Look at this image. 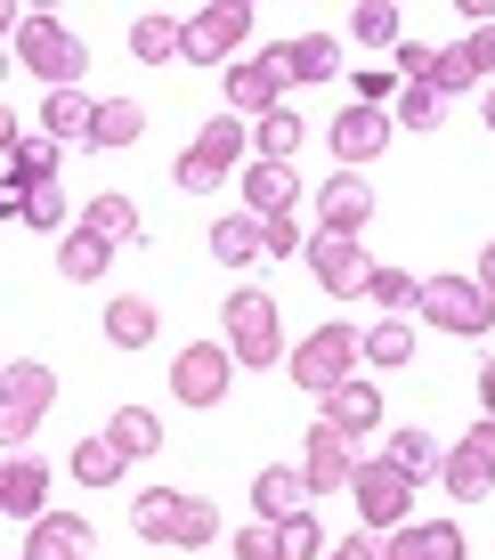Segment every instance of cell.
Segmentation results:
<instances>
[{
  "label": "cell",
  "mask_w": 495,
  "mask_h": 560,
  "mask_svg": "<svg viewBox=\"0 0 495 560\" xmlns=\"http://www.w3.org/2000/svg\"><path fill=\"white\" fill-rule=\"evenodd\" d=\"M480 114H487V130H495V82H487V106H480Z\"/></svg>",
  "instance_id": "816d5d0a"
},
{
  "label": "cell",
  "mask_w": 495,
  "mask_h": 560,
  "mask_svg": "<svg viewBox=\"0 0 495 560\" xmlns=\"http://www.w3.org/2000/svg\"><path fill=\"white\" fill-rule=\"evenodd\" d=\"M463 57H471V73H495V25H480V33H471V42H463Z\"/></svg>",
  "instance_id": "7dc6e473"
},
{
  "label": "cell",
  "mask_w": 495,
  "mask_h": 560,
  "mask_svg": "<svg viewBox=\"0 0 495 560\" xmlns=\"http://www.w3.org/2000/svg\"><path fill=\"white\" fill-rule=\"evenodd\" d=\"M317 211H326V236H366V220H374V187L357 179V171H333L326 196H317Z\"/></svg>",
  "instance_id": "e0dca14e"
},
{
  "label": "cell",
  "mask_w": 495,
  "mask_h": 560,
  "mask_svg": "<svg viewBox=\"0 0 495 560\" xmlns=\"http://www.w3.org/2000/svg\"><path fill=\"white\" fill-rule=\"evenodd\" d=\"M106 439H114V447H122L130 463H139V455H155V447H163V422L146 415V407H114V422H106Z\"/></svg>",
  "instance_id": "836d02e7"
},
{
  "label": "cell",
  "mask_w": 495,
  "mask_h": 560,
  "mask_svg": "<svg viewBox=\"0 0 495 560\" xmlns=\"http://www.w3.org/2000/svg\"><path fill=\"white\" fill-rule=\"evenodd\" d=\"M212 260H220V268H252V260H269V228H260L252 211H227V220L212 228Z\"/></svg>",
  "instance_id": "ffe728a7"
},
{
  "label": "cell",
  "mask_w": 495,
  "mask_h": 560,
  "mask_svg": "<svg viewBox=\"0 0 495 560\" xmlns=\"http://www.w3.org/2000/svg\"><path fill=\"white\" fill-rule=\"evenodd\" d=\"M357 528H406V520H414V479L406 471H398V463L390 455H366V463H357Z\"/></svg>",
  "instance_id": "8992f818"
},
{
  "label": "cell",
  "mask_w": 495,
  "mask_h": 560,
  "mask_svg": "<svg viewBox=\"0 0 495 560\" xmlns=\"http://www.w3.org/2000/svg\"><path fill=\"white\" fill-rule=\"evenodd\" d=\"M122 463H130V455L98 431V439H82V447H73V479H82V488L98 495V488H114V479H122Z\"/></svg>",
  "instance_id": "f546056e"
},
{
  "label": "cell",
  "mask_w": 495,
  "mask_h": 560,
  "mask_svg": "<svg viewBox=\"0 0 495 560\" xmlns=\"http://www.w3.org/2000/svg\"><path fill=\"white\" fill-rule=\"evenodd\" d=\"M236 560H284V528H269V520L236 528Z\"/></svg>",
  "instance_id": "ee69618b"
},
{
  "label": "cell",
  "mask_w": 495,
  "mask_h": 560,
  "mask_svg": "<svg viewBox=\"0 0 495 560\" xmlns=\"http://www.w3.org/2000/svg\"><path fill=\"white\" fill-rule=\"evenodd\" d=\"M179 49H187V16L146 9L139 25H130V57H139V66H163V57H179Z\"/></svg>",
  "instance_id": "d4e9b609"
},
{
  "label": "cell",
  "mask_w": 495,
  "mask_h": 560,
  "mask_svg": "<svg viewBox=\"0 0 495 560\" xmlns=\"http://www.w3.org/2000/svg\"><path fill=\"white\" fill-rule=\"evenodd\" d=\"M9 179H16V196L57 187V139H49V130H25V139L9 147Z\"/></svg>",
  "instance_id": "603a6c76"
},
{
  "label": "cell",
  "mask_w": 495,
  "mask_h": 560,
  "mask_svg": "<svg viewBox=\"0 0 495 560\" xmlns=\"http://www.w3.org/2000/svg\"><path fill=\"white\" fill-rule=\"evenodd\" d=\"M227 106H244L252 122H269V114L293 106V98H284V82L260 66V57H244V66H227Z\"/></svg>",
  "instance_id": "ac0fdd59"
},
{
  "label": "cell",
  "mask_w": 495,
  "mask_h": 560,
  "mask_svg": "<svg viewBox=\"0 0 495 560\" xmlns=\"http://www.w3.org/2000/svg\"><path fill=\"white\" fill-rule=\"evenodd\" d=\"M398 122H406V130H439L447 122V98H439V90H423V82H406V90H398Z\"/></svg>",
  "instance_id": "f35d334b"
},
{
  "label": "cell",
  "mask_w": 495,
  "mask_h": 560,
  "mask_svg": "<svg viewBox=\"0 0 495 560\" xmlns=\"http://www.w3.org/2000/svg\"><path fill=\"white\" fill-rule=\"evenodd\" d=\"M495 488V422L480 415V431H463V447L447 455V495L455 504H480Z\"/></svg>",
  "instance_id": "4fadbf2b"
},
{
  "label": "cell",
  "mask_w": 495,
  "mask_h": 560,
  "mask_svg": "<svg viewBox=\"0 0 495 560\" xmlns=\"http://www.w3.org/2000/svg\"><path fill=\"white\" fill-rule=\"evenodd\" d=\"M357 439L333 431V422H317L309 439H300V479H309V495H350L357 488Z\"/></svg>",
  "instance_id": "ba28073f"
},
{
  "label": "cell",
  "mask_w": 495,
  "mask_h": 560,
  "mask_svg": "<svg viewBox=\"0 0 495 560\" xmlns=\"http://www.w3.org/2000/svg\"><path fill=\"white\" fill-rule=\"evenodd\" d=\"M350 33H357L366 49H398V42H406V16H398L390 0H357V9H350Z\"/></svg>",
  "instance_id": "d6a6232c"
},
{
  "label": "cell",
  "mask_w": 495,
  "mask_h": 560,
  "mask_svg": "<svg viewBox=\"0 0 495 560\" xmlns=\"http://www.w3.org/2000/svg\"><path fill=\"white\" fill-rule=\"evenodd\" d=\"M480 415H487V422H495V358H487V365H480Z\"/></svg>",
  "instance_id": "681fc988"
},
{
  "label": "cell",
  "mask_w": 495,
  "mask_h": 560,
  "mask_svg": "<svg viewBox=\"0 0 495 560\" xmlns=\"http://www.w3.org/2000/svg\"><path fill=\"white\" fill-rule=\"evenodd\" d=\"M0 512L9 520H49V463L42 455H25V447H9V463H0Z\"/></svg>",
  "instance_id": "7c38bea8"
},
{
  "label": "cell",
  "mask_w": 495,
  "mask_h": 560,
  "mask_svg": "<svg viewBox=\"0 0 495 560\" xmlns=\"http://www.w3.org/2000/svg\"><path fill=\"white\" fill-rule=\"evenodd\" d=\"M300 139H309V122H300V106H276L269 122H260V163H293Z\"/></svg>",
  "instance_id": "e575fe53"
},
{
  "label": "cell",
  "mask_w": 495,
  "mask_h": 560,
  "mask_svg": "<svg viewBox=\"0 0 495 560\" xmlns=\"http://www.w3.org/2000/svg\"><path fill=\"white\" fill-rule=\"evenodd\" d=\"M326 560H382V545H374V536H366V528H357V536H341V545H333Z\"/></svg>",
  "instance_id": "c3c4849f"
},
{
  "label": "cell",
  "mask_w": 495,
  "mask_h": 560,
  "mask_svg": "<svg viewBox=\"0 0 495 560\" xmlns=\"http://www.w3.org/2000/svg\"><path fill=\"white\" fill-rule=\"evenodd\" d=\"M357 358H366V334H357V325H317L309 341H293V382L309 398H333L341 382H357Z\"/></svg>",
  "instance_id": "7a4b0ae2"
},
{
  "label": "cell",
  "mask_w": 495,
  "mask_h": 560,
  "mask_svg": "<svg viewBox=\"0 0 495 560\" xmlns=\"http://www.w3.org/2000/svg\"><path fill=\"white\" fill-rule=\"evenodd\" d=\"M300 495H309V479H300V471H284V463H269V471L252 479V512L269 520V528H284L293 512H309Z\"/></svg>",
  "instance_id": "44dd1931"
},
{
  "label": "cell",
  "mask_w": 495,
  "mask_h": 560,
  "mask_svg": "<svg viewBox=\"0 0 495 560\" xmlns=\"http://www.w3.org/2000/svg\"><path fill=\"white\" fill-rule=\"evenodd\" d=\"M106 341L114 350H146V341H155V301H139V293L114 301L106 308Z\"/></svg>",
  "instance_id": "1f68e13d"
},
{
  "label": "cell",
  "mask_w": 495,
  "mask_h": 560,
  "mask_svg": "<svg viewBox=\"0 0 495 560\" xmlns=\"http://www.w3.org/2000/svg\"><path fill=\"white\" fill-rule=\"evenodd\" d=\"M366 301H382L390 317H406V308H423V284H414L406 268H374V293Z\"/></svg>",
  "instance_id": "ab89813d"
},
{
  "label": "cell",
  "mask_w": 495,
  "mask_h": 560,
  "mask_svg": "<svg viewBox=\"0 0 495 560\" xmlns=\"http://www.w3.org/2000/svg\"><path fill=\"white\" fill-rule=\"evenodd\" d=\"M90 552H98V528L82 512H49L25 528V560H90Z\"/></svg>",
  "instance_id": "9a60e30c"
},
{
  "label": "cell",
  "mask_w": 495,
  "mask_h": 560,
  "mask_svg": "<svg viewBox=\"0 0 495 560\" xmlns=\"http://www.w3.org/2000/svg\"><path fill=\"white\" fill-rule=\"evenodd\" d=\"M390 57H398V73H406V82H431V57H439V49H431V42H398Z\"/></svg>",
  "instance_id": "bcb514c9"
},
{
  "label": "cell",
  "mask_w": 495,
  "mask_h": 560,
  "mask_svg": "<svg viewBox=\"0 0 495 560\" xmlns=\"http://www.w3.org/2000/svg\"><path fill=\"white\" fill-rule=\"evenodd\" d=\"M227 374H236V350H227V341H187L179 365H170V398H179V407H220Z\"/></svg>",
  "instance_id": "9c48e42d"
},
{
  "label": "cell",
  "mask_w": 495,
  "mask_h": 560,
  "mask_svg": "<svg viewBox=\"0 0 495 560\" xmlns=\"http://www.w3.org/2000/svg\"><path fill=\"white\" fill-rule=\"evenodd\" d=\"M244 42H252V9L244 0H220V9H196L187 16V66H220L227 73V57H236Z\"/></svg>",
  "instance_id": "52a82bcc"
},
{
  "label": "cell",
  "mask_w": 495,
  "mask_h": 560,
  "mask_svg": "<svg viewBox=\"0 0 495 560\" xmlns=\"http://www.w3.org/2000/svg\"><path fill=\"white\" fill-rule=\"evenodd\" d=\"M106 260H114V244H106V236H90V228H73V236L57 244V277H66V284H98V277H106Z\"/></svg>",
  "instance_id": "484cf974"
},
{
  "label": "cell",
  "mask_w": 495,
  "mask_h": 560,
  "mask_svg": "<svg viewBox=\"0 0 495 560\" xmlns=\"http://www.w3.org/2000/svg\"><path fill=\"white\" fill-rule=\"evenodd\" d=\"M16 220L49 236V228H66V196H57V187H33V196H16Z\"/></svg>",
  "instance_id": "b9f144b4"
},
{
  "label": "cell",
  "mask_w": 495,
  "mask_h": 560,
  "mask_svg": "<svg viewBox=\"0 0 495 560\" xmlns=\"http://www.w3.org/2000/svg\"><path fill=\"white\" fill-rule=\"evenodd\" d=\"M212 536H220V512L203 504V495H187V512H179V536H170V545H179V552H196V545H212Z\"/></svg>",
  "instance_id": "60d3db41"
},
{
  "label": "cell",
  "mask_w": 495,
  "mask_h": 560,
  "mask_svg": "<svg viewBox=\"0 0 495 560\" xmlns=\"http://www.w3.org/2000/svg\"><path fill=\"white\" fill-rule=\"evenodd\" d=\"M326 552V528H317V512H293L284 520V560H317Z\"/></svg>",
  "instance_id": "7bdbcfd3"
},
{
  "label": "cell",
  "mask_w": 495,
  "mask_h": 560,
  "mask_svg": "<svg viewBox=\"0 0 495 560\" xmlns=\"http://www.w3.org/2000/svg\"><path fill=\"white\" fill-rule=\"evenodd\" d=\"M293 163H244V211H252V220H276V211H293Z\"/></svg>",
  "instance_id": "d6986e66"
},
{
  "label": "cell",
  "mask_w": 495,
  "mask_h": 560,
  "mask_svg": "<svg viewBox=\"0 0 495 560\" xmlns=\"http://www.w3.org/2000/svg\"><path fill=\"white\" fill-rule=\"evenodd\" d=\"M480 284L495 293V236H487V253H480Z\"/></svg>",
  "instance_id": "f907efd6"
},
{
  "label": "cell",
  "mask_w": 495,
  "mask_h": 560,
  "mask_svg": "<svg viewBox=\"0 0 495 560\" xmlns=\"http://www.w3.org/2000/svg\"><path fill=\"white\" fill-rule=\"evenodd\" d=\"M423 325H439V334H487L495 325V293L480 277H423Z\"/></svg>",
  "instance_id": "5b68a950"
},
{
  "label": "cell",
  "mask_w": 495,
  "mask_h": 560,
  "mask_svg": "<svg viewBox=\"0 0 495 560\" xmlns=\"http://www.w3.org/2000/svg\"><path fill=\"white\" fill-rule=\"evenodd\" d=\"M326 422L333 431H382V390H374V382H341V390L326 398Z\"/></svg>",
  "instance_id": "cb8c5ba5"
},
{
  "label": "cell",
  "mask_w": 495,
  "mask_h": 560,
  "mask_svg": "<svg viewBox=\"0 0 495 560\" xmlns=\"http://www.w3.org/2000/svg\"><path fill=\"white\" fill-rule=\"evenodd\" d=\"M309 268H317V284H326L333 301L374 293V253H366V236H317V244H309Z\"/></svg>",
  "instance_id": "30bf717a"
},
{
  "label": "cell",
  "mask_w": 495,
  "mask_h": 560,
  "mask_svg": "<svg viewBox=\"0 0 495 560\" xmlns=\"http://www.w3.org/2000/svg\"><path fill=\"white\" fill-rule=\"evenodd\" d=\"M42 130L57 147H66V139L90 147V130H98V98H82V90H49V98H42Z\"/></svg>",
  "instance_id": "7402d4cb"
},
{
  "label": "cell",
  "mask_w": 495,
  "mask_h": 560,
  "mask_svg": "<svg viewBox=\"0 0 495 560\" xmlns=\"http://www.w3.org/2000/svg\"><path fill=\"white\" fill-rule=\"evenodd\" d=\"M260 228H269V260H293V253H309V244H317V236H300L293 211H276V220H260Z\"/></svg>",
  "instance_id": "f6af8a7d"
},
{
  "label": "cell",
  "mask_w": 495,
  "mask_h": 560,
  "mask_svg": "<svg viewBox=\"0 0 495 560\" xmlns=\"http://www.w3.org/2000/svg\"><path fill=\"white\" fill-rule=\"evenodd\" d=\"M9 42H16V66L42 73L49 90H82V73H90V42H73L57 16H16Z\"/></svg>",
  "instance_id": "6da1fadb"
},
{
  "label": "cell",
  "mask_w": 495,
  "mask_h": 560,
  "mask_svg": "<svg viewBox=\"0 0 495 560\" xmlns=\"http://www.w3.org/2000/svg\"><path fill=\"white\" fill-rule=\"evenodd\" d=\"M49 407H57V374L42 358H9L0 365V439H9V447H25Z\"/></svg>",
  "instance_id": "3957f363"
},
{
  "label": "cell",
  "mask_w": 495,
  "mask_h": 560,
  "mask_svg": "<svg viewBox=\"0 0 495 560\" xmlns=\"http://www.w3.org/2000/svg\"><path fill=\"white\" fill-rule=\"evenodd\" d=\"M390 463L414 479V488H423V479L439 471V447H431V431H390Z\"/></svg>",
  "instance_id": "8d00e7d4"
},
{
  "label": "cell",
  "mask_w": 495,
  "mask_h": 560,
  "mask_svg": "<svg viewBox=\"0 0 495 560\" xmlns=\"http://www.w3.org/2000/svg\"><path fill=\"white\" fill-rule=\"evenodd\" d=\"M382 147H390V114L382 106H341L333 114V163L341 171H366Z\"/></svg>",
  "instance_id": "5bb4252c"
},
{
  "label": "cell",
  "mask_w": 495,
  "mask_h": 560,
  "mask_svg": "<svg viewBox=\"0 0 495 560\" xmlns=\"http://www.w3.org/2000/svg\"><path fill=\"white\" fill-rule=\"evenodd\" d=\"M406 358H414V325L406 317L366 325V365H406Z\"/></svg>",
  "instance_id": "d590c367"
},
{
  "label": "cell",
  "mask_w": 495,
  "mask_h": 560,
  "mask_svg": "<svg viewBox=\"0 0 495 560\" xmlns=\"http://www.w3.org/2000/svg\"><path fill=\"white\" fill-rule=\"evenodd\" d=\"M82 228H90V236H106V244H130V236H139V203H130V196H90L82 203Z\"/></svg>",
  "instance_id": "4dcf8cb0"
},
{
  "label": "cell",
  "mask_w": 495,
  "mask_h": 560,
  "mask_svg": "<svg viewBox=\"0 0 495 560\" xmlns=\"http://www.w3.org/2000/svg\"><path fill=\"white\" fill-rule=\"evenodd\" d=\"M423 90H439V98H463V90H480V73H471L463 49H439V57H431V82H423Z\"/></svg>",
  "instance_id": "74e56055"
},
{
  "label": "cell",
  "mask_w": 495,
  "mask_h": 560,
  "mask_svg": "<svg viewBox=\"0 0 495 560\" xmlns=\"http://www.w3.org/2000/svg\"><path fill=\"white\" fill-rule=\"evenodd\" d=\"M382 560H463V528L455 520H406L382 536Z\"/></svg>",
  "instance_id": "2e32d148"
},
{
  "label": "cell",
  "mask_w": 495,
  "mask_h": 560,
  "mask_svg": "<svg viewBox=\"0 0 495 560\" xmlns=\"http://www.w3.org/2000/svg\"><path fill=\"white\" fill-rule=\"evenodd\" d=\"M146 139V106L139 98H98V130H90V147H139Z\"/></svg>",
  "instance_id": "83f0119b"
},
{
  "label": "cell",
  "mask_w": 495,
  "mask_h": 560,
  "mask_svg": "<svg viewBox=\"0 0 495 560\" xmlns=\"http://www.w3.org/2000/svg\"><path fill=\"white\" fill-rule=\"evenodd\" d=\"M260 66H269L276 82H333V73H341V42H333V33H300V42H269V49H260Z\"/></svg>",
  "instance_id": "8fae6325"
},
{
  "label": "cell",
  "mask_w": 495,
  "mask_h": 560,
  "mask_svg": "<svg viewBox=\"0 0 495 560\" xmlns=\"http://www.w3.org/2000/svg\"><path fill=\"white\" fill-rule=\"evenodd\" d=\"M227 171H236L227 154H212V147L187 139V147H179V163H170V179H179L187 196H212V187H227Z\"/></svg>",
  "instance_id": "f1b7e54d"
},
{
  "label": "cell",
  "mask_w": 495,
  "mask_h": 560,
  "mask_svg": "<svg viewBox=\"0 0 495 560\" xmlns=\"http://www.w3.org/2000/svg\"><path fill=\"white\" fill-rule=\"evenodd\" d=\"M227 350H236V365H284V325H276V293L244 284V293L227 301Z\"/></svg>",
  "instance_id": "277c9868"
},
{
  "label": "cell",
  "mask_w": 495,
  "mask_h": 560,
  "mask_svg": "<svg viewBox=\"0 0 495 560\" xmlns=\"http://www.w3.org/2000/svg\"><path fill=\"white\" fill-rule=\"evenodd\" d=\"M179 512H187V495H170V488H146L139 504H130V528H139L146 545H170V536H179Z\"/></svg>",
  "instance_id": "4316f807"
}]
</instances>
